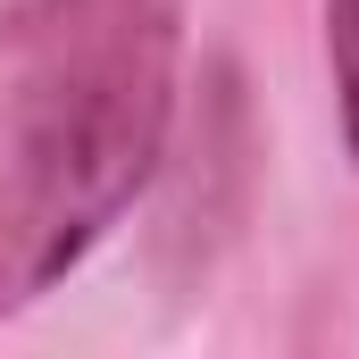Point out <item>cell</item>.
<instances>
[{
  "label": "cell",
  "mask_w": 359,
  "mask_h": 359,
  "mask_svg": "<svg viewBox=\"0 0 359 359\" xmlns=\"http://www.w3.org/2000/svg\"><path fill=\"white\" fill-rule=\"evenodd\" d=\"M326 67H334L343 142H351V159H359V0H326Z\"/></svg>",
  "instance_id": "cell-2"
},
{
  "label": "cell",
  "mask_w": 359,
  "mask_h": 359,
  "mask_svg": "<svg viewBox=\"0 0 359 359\" xmlns=\"http://www.w3.org/2000/svg\"><path fill=\"white\" fill-rule=\"evenodd\" d=\"M176 0H25L0 92V318L142 201L176 126Z\"/></svg>",
  "instance_id": "cell-1"
}]
</instances>
